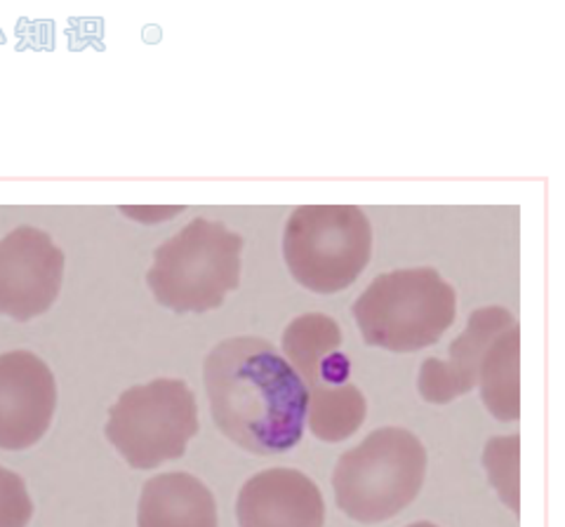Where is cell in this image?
Masks as SVG:
<instances>
[{"label":"cell","instance_id":"13","mask_svg":"<svg viewBox=\"0 0 565 527\" xmlns=\"http://www.w3.org/2000/svg\"><path fill=\"white\" fill-rule=\"evenodd\" d=\"M342 346L340 325L326 313H305L282 332V351L305 386L321 377L323 367L338 356Z\"/></svg>","mask_w":565,"mask_h":527},{"label":"cell","instance_id":"2","mask_svg":"<svg viewBox=\"0 0 565 527\" xmlns=\"http://www.w3.org/2000/svg\"><path fill=\"white\" fill-rule=\"evenodd\" d=\"M243 238L222 222L196 217L153 252L147 283L174 313L220 309L241 283Z\"/></svg>","mask_w":565,"mask_h":527},{"label":"cell","instance_id":"10","mask_svg":"<svg viewBox=\"0 0 565 527\" xmlns=\"http://www.w3.org/2000/svg\"><path fill=\"white\" fill-rule=\"evenodd\" d=\"M514 325L516 319L502 306L473 311L467 330L450 344L448 361L427 358L422 363L417 381L422 398L434 406H446V402L469 394L479 384V367L486 351L502 332Z\"/></svg>","mask_w":565,"mask_h":527},{"label":"cell","instance_id":"17","mask_svg":"<svg viewBox=\"0 0 565 527\" xmlns=\"http://www.w3.org/2000/svg\"><path fill=\"white\" fill-rule=\"evenodd\" d=\"M408 527H438V525L427 523V520H422V523H413V525H408Z\"/></svg>","mask_w":565,"mask_h":527},{"label":"cell","instance_id":"6","mask_svg":"<svg viewBox=\"0 0 565 527\" xmlns=\"http://www.w3.org/2000/svg\"><path fill=\"white\" fill-rule=\"evenodd\" d=\"M104 433L132 469L180 460L199 433L196 396L182 379L137 384L116 400Z\"/></svg>","mask_w":565,"mask_h":527},{"label":"cell","instance_id":"9","mask_svg":"<svg viewBox=\"0 0 565 527\" xmlns=\"http://www.w3.org/2000/svg\"><path fill=\"white\" fill-rule=\"evenodd\" d=\"M241 527H323L326 504L318 485L297 469H267L238 492Z\"/></svg>","mask_w":565,"mask_h":527},{"label":"cell","instance_id":"4","mask_svg":"<svg viewBox=\"0 0 565 527\" xmlns=\"http://www.w3.org/2000/svg\"><path fill=\"white\" fill-rule=\"evenodd\" d=\"M365 344L413 354L446 335L457 294L436 269H398L377 276L351 306Z\"/></svg>","mask_w":565,"mask_h":527},{"label":"cell","instance_id":"15","mask_svg":"<svg viewBox=\"0 0 565 527\" xmlns=\"http://www.w3.org/2000/svg\"><path fill=\"white\" fill-rule=\"evenodd\" d=\"M519 450L521 438H492L483 452V464L488 471V478L500 492L502 502L519 514Z\"/></svg>","mask_w":565,"mask_h":527},{"label":"cell","instance_id":"8","mask_svg":"<svg viewBox=\"0 0 565 527\" xmlns=\"http://www.w3.org/2000/svg\"><path fill=\"white\" fill-rule=\"evenodd\" d=\"M57 408L52 370L31 351L0 356V450L33 448L47 433Z\"/></svg>","mask_w":565,"mask_h":527},{"label":"cell","instance_id":"11","mask_svg":"<svg viewBox=\"0 0 565 527\" xmlns=\"http://www.w3.org/2000/svg\"><path fill=\"white\" fill-rule=\"evenodd\" d=\"M137 527H217V504L191 473H161L141 487Z\"/></svg>","mask_w":565,"mask_h":527},{"label":"cell","instance_id":"5","mask_svg":"<svg viewBox=\"0 0 565 527\" xmlns=\"http://www.w3.org/2000/svg\"><path fill=\"white\" fill-rule=\"evenodd\" d=\"M373 255V226L356 205L297 207L282 234V257L299 286L334 294L353 286Z\"/></svg>","mask_w":565,"mask_h":527},{"label":"cell","instance_id":"3","mask_svg":"<svg viewBox=\"0 0 565 527\" xmlns=\"http://www.w3.org/2000/svg\"><path fill=\"white\" fill-rule=\"evenodd\" d=\"M429 456L408 429L384 427L344 452L332 473L334 502L351 520L375 525L413 504L427 476Z\"/></svg>","mask_w":565,"mask_h":527},{"label":"cell","instance_id":"12","mask_svg":"<svg viewBox=\"0 0 565 527\" xmlns=\"http://www.w3.org/2000/svg\"><path fill=\"white\" fill-rule=\"evenodd\" d=\"M481 396L488 412L500 421L521 417V330L519 325L490 344L479 367Z\"/></svg>","mask_w":565,"mask_h":527},{"label":"cell","instance_id":"1","mask_svg":"<svg viewBox=\"0 0 565 527\" xmlns=\"http://www.w3.org/2000/svg\"><path fill=\"white\" fill-rule=\"evenodd\" d=\"M203 379L217 429L245 452L271 456L302 441L309 391L269 342H220L205 358Z\"/></svg>","mask_w":565,"mask_h":527},{"label":"cell","instance_id":"7","mask_svg":"<svg viewBox=\"0 0 565 527\" xmlns=\"http://www.w3.org/2000/svg\"><path fill=\"white\" fill-rule=\"evenodd\" d=\"M64 252L45 232L20 226L0 238V315L26 323L57 302Z\"/></svg>","mask_w":565,"mask_h":527},{"label":"cell","instance_id":"16","mask_svg":"<svg viewBox=\"0 0 565 527\" xmlns=\"http://www.w3.org/2000/svg\"><path fill=\"white\" fill-rule=\"evenodd\" d=\"M33 516V504L24 481L0 466V527H26Z\"/></svg>","mask_w":565,"mask_h":527},{"label":"cell","instance_id":"14","mask_svg":"<svg viewBox=\"0 0 565 527\" xmlns=\"http://www.w3.org/2000/svg\"><path fill=\"white\" fill-rule=\"evenodd\" d=\"M367 415V402L351 381L309 391L307 424L318 441L340 443L356 433Z\"/></svg>","mask_w":565,"mask_h":527}]
</instances>
